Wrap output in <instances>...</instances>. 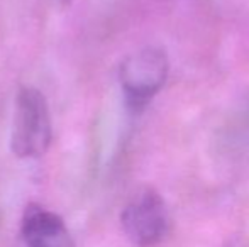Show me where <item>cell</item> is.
Instances as JSON below:
<instances>
[{
    "mask_svg": "<svg viewBox=\"0 0 249 247\" xmlns=\"http://www.w3.org/2000/svg\"><path fill=\"white\" fill-rule=\"evenodd\" d=\"M53 142V119L48 99L39 88L24 85L14 103L10 151L20 159L44 156Z\"/></svg>",
    "mask_w": 249,
    "mask_h": 247,
    "instance_id": "cell-1",
    "label": "cell"
},
{
    "mask_svg": "<svg viewBox=\"0 0 249 247\" xmlns=\"http://www.w3.org/2000/svg\"><path fill=\"white\" fill-rule=\"evenodd\" d=\"M170 73V60L163 48L146 46L129 54L119 66V83L132 110H142L161 92Z\"/></svg>",
    "mask_w": 249,
    "mask_h": 247,
    "instance_id": "cell-2",
    "label": "cell"
},
{
    "mask_svg": "<svg viewBox=\"0 0 249 247\" xmlns=\"http://www.w3.org/2000/svg\"><path fill=\"white\" fill-rule=\"evenodd\" d=\"M121 224L127 239L138 247H154L170 231V214L163 197L153 188H142L125 203Z\"/></svg>",
    "mask_w": 249,
    "mask_h": 247,
    "instance_id": "cell-3",
    "label": "cell"
},
{
    "mask_svg": "<svg viewBox=\"0 0 249 247\" xmlns=\"http://www.w3.org/2000/svg\"><path fill=\"white\" fill-rule=\"evenodd\" d=\"M17 247H73V242L58 214L31 203L20 220Z\"/></svg>",
    "mask_w": 249,
    "mask_h": 247,
    "instance_id": "cell-4",
    "label": "cell"
}]
</instances>
